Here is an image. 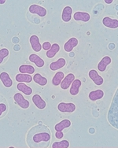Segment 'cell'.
<instances>
[{
	"mask_svg": "<svg viewBox=\"0 0 118 148\" xmlns=\"http://www.w3.org/2000/svg\"><path fill=\"white\" fill-rule=\"evenodd\" d=\"M29 42H30V44L32 46V50L34 51H41V50H42V45L40 43V39H39V37L37 36H35V35L32 36L30 37V39H29Z\"/></svg>",
	"mask_w": 118,
	"mask_h": 148,
	"instance_id": "obj_10",
	"label": "cell"
},
{
	"mask_svg": "<svg viewBox=\"0 0 118 148\" xmlns=\"http://www.w3.org/2000/svg\"><path fill=\"white\" fill-rule=\"evenodd\" d=\"M14 99L17 105L22 109H28L30 106V103L27 99H25L24 96L20 93H16L14 95Z\"/></svg>",
	"mask_w": 118,
	"mask_h": 148,
	"instance_id": "obj_6",
	"label": "cell"
},
{
	"mask_svg": "<svg viewBox=\"0 0 118 148\" xmlns=\"http://www.w3.org/2000/svg\"><path fill=\"white\" fill-rule=\"evenodd\" d=\"M51 137V131L47 126L38 125L29 129L26 142L30 148H46L50 143Z\"/></svg>",
	"mask_w": 118,
	"mask_h": 148,
	"instance_id": "obj_1",
	"label": "cell"
},
{
	"mask_svg": "<svg viewBox=\"0 0 118 148\" xmlns=\"http://www.w3.org/2000/svg\"><path fill=\"white\" fill-rule=\"evenodd\" d=\"M50 47H51V44H50V43L48 42V41H46V42H45V43H43V46H42V47H43V50H44V51H46L50 48Z\"/></svg>",
	"mask_w": 118,
	"mask_h": 148,
	"instance_id": "obj_30",
	"label": "cell"
},
{
	"mask_svg": "<svg viewBox=\"0 0 118 148\" xmlns=\"http://www.w3.org/2000/svg\"><path fill=\"white\" fill-rule=\"evenodd\" d=\"M105 3H108V4H110V3H113V0H105Z\"/></svg>",
	"mask_w": 118,
	"mask_h": 148,
	"instance_id": "obj_31",
	"label": "cell"
},
{
	"mask_svg": "<svg viewBox=\"0 0 118 148\" xmlns=\"http://www.w3.org/2000/svg\"><path fill=\"white\" fill-rule=\"evenodd\" d=\"M32 80H34L35 83L40 86H45L47 84V79L46 77H43L40 73L35 74L32 77Z\"/></svg>",
	"mask_w": 118,
	"mask_h": 148,
	"instance_id": "obj_25",
	"label": "cell"
},
{
	"mask_svg": "<svg viewBox=\"0 0 118 148\" xmlns=\"http://www.w3.org/2000/svg\"><path fill=\"white\" fill-rule=\"evenodd\" d=\"M102 24L107 28L115 29L118 27V20L110 18V17H105L102 19Z\"/></svg>",
	"mask_w": 118,
	"mask_h": 148,
	"instance_id": "obj_13",
	"label": "cell"
},
{
	"mask_svg": "<svg viewBox=\"0 0 118 148\" xmlns=\"http://www.w3.org/2000/svg\"><path fill=\"white\" fill-rule=\"evenodd\" d=\"M59 51H60V46L57 44V43H54L53 45H51L50 48L46 51V57L48 58H53L59 52Z\"/></svg>",
	"mask_w": 118,
	"mask_h": 148,
	"instance_id": "obj_22",
	"label": "cell"
},
{
	"mask_svg": "<svg viewBox=\"0 0 118 148\" xmlns=\"http://www.w3.org/2000/svg\"><path fill=\"white\" fill-rule=\"evenodd\" d=\"M66 65V61L63 58H60L55 62H53L50 64V69L52 71H56L58 69L63 68L64 66Z\"/></svg>",
	"mask_w": 118,
	"mask_h": 148,
	"instance_id": "obj_12",
	"label": "cell"
},
{
	"mask_svg": "<svg viewBox=\"0 0 118 148\" xmlns=\"http://www.w3.org/2000/svg\"><path fill=\"white\" fill-rule=\"evenodd\" d=\"M72 125L71 121L68 119H65L63 121H61V122L58 123L57 125H55V129L56 132H55V137L60 140L61 138H63L64 133L62 132V130H64L65 128H69Z\"/></svg>",
	"mask_w": 118,
	"mask_h": 148,
	"instance_id": "obj_3",
	"label": "cell"
},
{
	"mask_svg": "<svg viewBox=\"0 0 118 148\" xmlns=\"http://www.w3.org/2000/svg\"><path fill=\"white\" fill-rule=\"evenodd\" d=\"M29 11L30 14H36L38 16H40L41 17H46L47 11L46 10L43 6L37 5V4H32L31 6H29Z\"/></svg>",
	"mask_w": 118,
	"mask_h": 148,
	"instance_id": "obj_4",
	"label": "cell"
},
{
	"mask_svg": "<svg viewBox=\"0 0 118 148\" xmlns=\"http://www.w3.org/2000/svg\"><path fill=\"white\" fill-rule=\"evenodd\" d=\"M72 14V9L70 6H65L63 9L62 14H61V19L65 22H69L71 21Z\"/></svg>",
	"mask_w": 118,
	"mask_h": 148,
	"instance_id": "obj_20",
	"label": "cell"
},
{
	"mask_svg": "<svg viewBox=\"0 0 118 148\" xmlns=\"http://www.w3.org/2000/svg\"><path fill=\"white\" fill-rule=\"evenodd\" d=\"M75 80V76H74V74L69 73L66 77H64V79L62 80V81L61 82V88L63 89V90H66V89L69 88V87L72 84V83L73 82V80Z\"/></svg>",
	"mask_w": 118,
	"mask_h": 148,
	"instance_id": "obj_9",
	"label": "cell"
},
{
	"mask_svg": "<svg viewBox=\"0 0 118 148\" xmlns=\"http://www.w3.org/2000/svg\"><path fill=\"white\" fill-rule=\"evenodd\" d=\"M9 105L7 100L4 97L0 95V119L5 117L8 113Z\"/></svg>",
	"mask_w": 118,
	"mask_h": 148,
	"instance_id": "obj_8",
	"label": "cell"
},
{
	"mask_svg": "<svg viewBox=\"0 0 118 148\" xmlns=\"http://www.w3.org/2000/svg\"><path fill=\"white\" fill-rule=\"evenodd\" d=\"M104 96V92L103 91H102L100 89L98 90H95V91H91L88 95L89 99L91 101H96V100L102 99Z\"/></svg>",
	"mask_w": 118,
	"mask_h": 148,
	"instance_id": "obj_24",
	"label": "cell"
},
{
	"mask_svg": "<svg viewBox=\"0 0 118 148\" xmlns=\"http://www.w3.org/2000/svg\"><path fill=\"white\" fill-rule=\"evenodd\" d=\"M10 54V51L7 48L0 49V65L4 62V60L7 58Z\"/></svg>",
	"mask_w": 118,
	"mask_h": 148,
	"instance_id": "obj_29",
	"label": "cell"
},
{
	"mask_svg": "<svg viewBox=\"0 0 118 148\" xmlns=\"http://www.w3.org/2000/svg\"><path fill=\"white\" fill-rule=\"evenodd\" d=\"M19 72L20 73H25V74H33L35 73V68L32 66H29V65H22L20 66L19 68Z\"/></svg>",
	"mask_w": 118,
	"mask_h": 148,
	"instance_id": "obj_27",
	"label": "cell"
},
{
	"mask_svg": "<svg viewBox=\"0 0 118 148\" xmlns=\"http://www.w3.org/2000/svg\"><path fill=\"white\" fill-rule=\"evenodd\" d=\"M6 3V0H0V4L2 5V4H4V3Z\"/></svg>",
	"mask_w": 118,
	"mask_h": 148,
	"instance_id": "obj_32",
	"label": "cell"
},
{
	"mask_svg": "<svg viewBox=\"0 0 118 148\" xmlns=\"http://www.w3.org/2000/svg\"><path fill=\"white\" fill-rule=\"evenodd\" d=\"M17 88L18 91L24 93L25 95H31L32 93V88L26 85L25 83H18V84L17 85Z\"/></svg>",
	"mask_w": 118,
	"mask_h": 148,
	"instance_id": "obj_23",
	"label": "cell"
},
{
	"mask_svg": "<svg viewBox=\"0 0 118 148\" xmlns=\"http://www.w3.org/2000/svg\"><path fill=\"white\" fill-rule=\"evenodd\" d=\"M76 105L74 103H60L58 105V110L61 113L71 114V113H73L76 110Z\"/></svg>",
	"mask_w": 118,
	"mask_h": 148,
	"instance_id": "obj_5",
	"label": "cell"
},
{
	"mask_svg": "<svg viewBox=\"0 0 118 148\" xmlns=\"http://www.w3.org/2000/svg\"><path fill=\"white\" fill-rule=\"evenodd\" d=\"M69 142L67 140H62L60 142H55L52 144V148H69Z\"/></svg>",
	"mask_w": 118,
	"mask_h": 148,
	"instance_id": "obj_28",
	"label": "cell"
},
{
	"mask_svg": "<svg viewBox=\"0 0 118 148\" xmlns=\"http://www.w3.org/2000/svg\"><path fill=\"white\" fill-rule=\"evenodd\" d=\"M0 80L2 81L3 84V85L5 86L6 88H11L14 83L13 80H11V78L10 77L9 73H7L6 72H3L0 73Z\"/></svg>",
	"mask_w": 118,
	"mask_h": 148,
	"instance_id": "obj_15",
	"label": "cell"
},
{
	"mask_svg": "<svg viewBox=\"0 0 118 148\" xmlns=\"http://www.w3.org/2000/svg\"><path fill=\"white\" fill-rule=\"evenodd\" d=\"M112 62L111 58L109 56H105L99 62L98 64V69L100 72H105L106 70L107 66L110 65V63Z\"/></svg>",
	"mask_w": 118,
	"mask_h": 148,
	"instance_id": "obj_18",
	"label": "cell"
},
{
	"mask_svg": "<svg viewBox=\"0 0 118 148\" xmlns=\"http://www.w3.org/2000/svg\"><path fill=\"white\" fill-rule=\"evenodd\" d=\"M32 102L35 104V106L40 110H43V109L46 108V102L42 99V97L40 95H34L32 96Z\"/></svg>",
	"mask_w": 118,
	"mask_h": 148,
	"instance_id": "obj_14",
	"label": "cell"
},
{
	"mask_svg": "<svg viewBox=\"0 0 118 148\" xmlns=\"http://www.w3.org/2000/svg\"><path fill=\"white\" fill-rule=\"evenodd\" d=\"M74 20L76 21H83V22H87L91 19V16L88 13L82 11L76 12L73 15Z\"/></svg>",
	"mask_w": 118,
	"mask_h": 148,
	"instance_id": "obj_11",
	"label": "cell"
},
{
	"mask_svg": "<svg viewBox=\"0 0 118 148\" xmlns=\"http://www.w3.org/2000/svg\"><path fill=\"white\" fill-rule=\"evenodd\" d=\"M15 80L18 83H31L32 80V75L29 74H17L15 77Z\"/></svg>",
	"mask_w": 118,
	"mask_h": 148,
	"instance_id": "obj_21",
	"label": "cell"
},
{
	"mask_svg": "<svg viewBox=\"0 0 118 148\" xmlns=\"http://www.w3.org/2000/svg\"><path fill=\"white\" fill-rule=\"evenodd\" d=\"M88 76L91 79L93 82L95 83L96 85L101 86L104 82L103 78L98 73V72L95 70V69H91L90 70L89 73H88Z\"/></svg>",
	"mask_w": 118,
	"mask_h": 148,
	"instance_id": "obj_7",
	"label": "cell"
},
{
	"mask_svg": "<svg viewBox=\"0 0 118 148\" xmlns=\"http://www.w3.org/2000/svg\"><path fill=\"white\" fill-rule=\"evenodd\" d=\"M108 120L111 125L117 128V92L115 94V98L113 100L112 105L108 113Z\"/></svg>",
	"mask_w": 118,
	"mask_h": 148,
	"instance_id": "obj_2",
	"label": "cell"
},
{
	"mask_svg": "<svg viewBox=\"0 0 118 148\" xmlns=\"http://www.w3.org/2000/svg\"><path fill=\"white\" fill-rule=\"evenodd\" d=\"M78 43H79V41L76 38H74V37L70 38L66 43H65L64 50L66 52H71L74 49V47L78 45Z\"/></svg>",
	"mask_w": 118,
	"mask_h": 148,
	"instance_id": "obj_16",
	"label": "cell"
},
{
	"mask_svg": "<svg viewBox=\"0 0 118 148\" xmlns=\"http://www.w3.org/2000/svg\"><path fill=\"white\" fill-rule=\"evenodd\" d=\"M82 85V82L79 79H75L72 83V84L70 85V89H69V93L72 95H76L79 93L80 88Z\"/></svg>",
	"mask_w": 118,
	"mask_h": 148,
	"instance_id": "obj_17",
	"label": "cell"
},
{
	"mask_svg": "<svg viewBox=\"0 0 118 148\" xmlns=\"http://www.w3.org/2000/svg\"><path fill=\"white\" fill-rule=\"evenodd\" d=\"M29 59L31 62L34 63L35 65L37 66L38 68H43V66H44V65H45L44 61H43L40 57H39L37 54H30V55H29Z\"/></svg>",
	"mask_w": 118,
	"mask_h": 148,
	"instance_id": "obj_19",
	"label": "cell"
},
{
	"mask_svg": "<svg viewBox=\"0 0 118 148\" xmlns=\"http://www.w3.org/2000/svg\"><path fill=\"white\" fill-rule=\"evenodd\" d=\"M64 77H65V73L63 72H58L52 79V84L54 86L60 85L61 82L62 81Z\"/></svg>",
	"mask_w": 118,
	"mask_h": 148,
	"instance_id": "obj_26",
	"label": "cell"
}]
</instances>
